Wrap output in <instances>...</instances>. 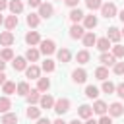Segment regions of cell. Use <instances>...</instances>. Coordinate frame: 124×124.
I'll return each instance as SVG.
<instances>
[{"label": "cell", "mask_w": 124, "mask_h": 124, "mask_svg": "<svg viewBox=\"0 0 124 124\" xmlns=\"http://www.w3.org/2000/svg\"><path fill=\"white\" fill-rule=\"evenodd\" d=\"M37 10H39V17H43V19H48V17H52V14H54V6L48 4V2H43Z\"/></svg>", "instance_id": "cell-3"}, {"label": "cell", "mask_w": 124, "mask_h": 124, "mask_svg": "<svg viewBox=\"0 0 124 124\" xmlns=\"http://www.w3.org/2000/svg\"><path fill=\"white\" fill-rule=\"evenodd\" d=\"M120 35H122V37H124V29H122V31H120Z\"/></svg>", "instance_id": "cell-55"}, {"label": "cell", "mask_w": 124, "mask_h": 124, "mask_svg": "<svg viewBox=\"0 0 124 124\" xmlns=\"http://www.w3.org/2000/svg\"><path fill=\"white\" fill-rule=\"evenodd\" d=\"M101 89H103V93H114V89H116V85L112 83V81H108V79H105L103 81V85H101Z\"/></svg>", "instance_id": "cell-38"}, {"label": "cell", "mask_w": 124, "mask_h": 124, "mask_svg": "<svg viewBox=\"0 0 124 124\" xmlns=\"http://www.w3.org/2000/svg\"><path fill=\"white\" fill-rule=\"evenodd\" d=\"M85 124H97V120H93V118H87V120H85Z\"/></svg>", "instance_id": "cell-51"}, {"label": "cell", "mask_w": 124, "mask_h": 124, "mask_svg": "<svg viewBox=\"0 0 124 124\" xmlns=\"http://www.w3.org/2000/svg\"><path fill=\"white\" fill-rule=\"evenodd\" d=\"M25 43H27L29 46L39 45V43H41V35H39V31H27V33H25Z\"/></svg>", "instance_id": "cell-9"}, {"label": "cell", "mask_w": 124, "mask_h": 124, "mask_svg": "<svg viewBox=\"0 0 124 124\" xmlns=\"http://www.w3.org/2000/svg\"><path fill=\"white\" fill-rule=\"evenodd\" d=\"M29 91H31V89H29V83H27V81H19V83L16 85V93H17V95H27Z\"/></svg>", "instance_id": "cell-32"}, {"label": "cell", "mask_w": 124, "mask_h": 124, "mask_svg": "<svg viewBox=\"0 0 124 124\" xmlns=\"http://www.w3.org/2000/svg\"><path fill=\"white\" fill-rule=\"evenodd\" d=\"M114 58H124V46L120 45V43H116L114 46H112V52H110Z\"/></svg>", "instance_id": "cell-39"}, {"label": "cell", "mask_w": 124, "mask_h": 124, "mask_svg": "<svg viewBox=\"0 0 124 124\" xmlns=\"http://www.w3.org/2000/svg\"><path fill=\"white\" fill-rule=\"evenodd\" d=\"M25 21H27V25H29V27H37V25H39V21H41V17H39V14H33V12H31V14L27 16V19H25Z\"/></svg>", "instance_id": "cell-33"}, {"label": "cell", "mask_w": 124, "mask_h": 124, "mask_svg": "<svg viewBox=\"0 0 124 124\" xmlns=\"http://www.w3.org/2000/svg\"><path fill=\"white\" fill-rule=\"evenodd\" d=\"M27 118L29 120H37V118H41V107H35V105H29V108H27Z\"/></svg>", "instance_id": "cell-23"}, {"label": "cell", "mask_w": 124, "mask_h": 124, "mask_svg": "<svg viewBox=\"0 0 124 124\" xmlns=\"http://www.w3.org/2000/svg\"><path fill=\"white\" fill-rule=\"evenodd\" d=\"M0 124H17V114L16 112H6L0 118Z\"/></svg>", "instance_id": "cell-28"}, {"label": "cell", "mask_w": 124, "mask_h": 124, "mask_svg": "<svg viewBox=\"0 0 124 124\" xmlns=\"http://www.w3.org/2000/svg\"><path fill=\"white\" fill-rule=\"evenodd\" d=\"M27 4H29L31 8H39V6L43 4V0H27Z\"/></svg>", "instance_id": "cell-44"}, {"label": "cell", "mask_w": 124, "mask_h": 124, "mask_svg": "<svg viewBox=\"0 0 124 124\" xmlns=\"http://www.w3.org/2000/svg\"><path fill=\"white\" fill-rule=\"evenodd\" d=\"M14 41H16V37H14L12 31H2V33H0V45H2V46H12Z\"/></svg>", "instance_id": "cell-10"}, {"label": "cell", "mask_w": 124, "mask_h": 124, "mask_svg": "<svg viewBox=\"0 0 124 124\" xmlns=\"http://www.w3.org/2000/svg\"><path fill=\"white\" fill-rule=\"evenodd\" d=\"M48 87H50V79L48 78H39L37 79V91L39 93H46Z\"/></svg>", "instance_id": "cell-22"}, {"label": "cell", "mask_w": 124, "mask_h": 124, "mask_svg": "<svg viewBox=\"0 0 124 124\" xmlns=\"http://www.w3.org/2000/svg\"><path fill=\"white\" fill-rule=\"evenodd\" d=\"M114 93H116V95H118L120 99H124V81L116 85V89H114Z\"/></svg>", "instance_id": "cell-43"}, {"label": "cell", "mask_w": 124, "mask_h": 124, "mask_svg": "<svg viewBox=\"0 0 124 124\" xmlns=\"http://www.w3.org/2000/svg\"><path fill=\"white\" fill-rule=\"evenodd\" d=\"M118 17H120V21H122V23H124V10H122V12H120V14H118Z\"/></svg>", "instance_id": "cell-53"}, {"label": "cell", "mask_w": 124, "mask_h": 124, "mask_svg": "<svg viewBox=\"0 0 124 124\" xmlns=\"http://www.w3.org/2000/svg\"><path fill=\"white\" fill-rule=\"evenodd\" d=\"M2 23H4V17H2V14H0V25H2Z\"/></svg>", "instance_id": "cell-54"}, {"label": "cell", "mask_w": 124, "mask_h": 124, "mask_svg": "<svg viewBox=\"0 0 124 124\" xmlns=\"http://www.w3.org/2000/svg\"><path fill=\"white\" fill-rule=\"evenodd\" d=\"M4 81H6V74L0 72V85H4Z\"/></svg>", "instance_id": "cell-48"}, {"label": "cell", "mask_w": 124, "mask_h": 124, "mask_svg": "<svg viewBox=\"0 0 124 124\" xmlns=\"http://www.w3.org/2000/svg\"><path fill=\"white\" fill-rule=\"evenodd\" d=\"M39 56H41V52H39V48H35V46H29L27 52H25V60H27V62H37Z\"/></svg>", "instance_id": "cell-19"}, {"label": "cell", "mask_w": 124, "mask_h": 124, "mask_svg": "<svg viewBox=\"0 0 124 124\" xmlns=\"http://www.w3.org/2000/svg\"><path fill=\"white\" fill-rule=\"evenodd\" d=\"M37 124H52V122H50L48 118H43V116H41V118H37Z\"/></svg>", "instance_id": "cell-46"}, {"label": "cell", "mask_w": 124, "mask_h": 124, "mask_svg": "<svg viewBox=\"0 0 124 124\" xmlns=\"http://www.w3.org/2000/svg\"><path fill=\"white\" fill-rule=\"evenodd\" d=\"M12 66H14L16 72H25V68H27V60H25V56H14Z\"/></svg>", "instance_id": "cell-13"}, {"label": "cell", "mask_w": 124, "mask_h": 124, "mask_svg": "<svg viewBox=\"0 0 124 124\" xmlns=\"http://www.w3.org/2000/svg\"><path fill=\"white\" fill-rule=\"evenodd\" d=\"M10 108H12V101H10V97L2 95V97H0V112H2V114H6Z\"/></svg>", "instance_id": "cell-29"}, {"label": "cell", "mask_w": 124, "mask_h": 124, "mask_svg": "<svg viewBox=\"0 0 124 124\" xmlns=\"http://www.w3.org/2000/svg\"><path fill=\"white\" fill-rule=\"evenodd\" d=\"M83 16H85V14H83V12L79 10V8H72V10H70V16H68V17L72 19V23H78V21H81V19H83Z\"/></svg>", "instance_id": "cell-24"}, {"label": "cell", "mask_w": 124, "mask_h": 124, "mask_svg": "<svg viewBox=\"0 0 124 124\" xmlns=\"http://www.w3.org/2000/svg\"><path fill=\"white\" fill-rule=\"evenodd\" d=\"M112 72H114L116 76H122V74H124V62H116V64L112 66Z\"/></svg>", "instance_id": "cell-41"}, {"label": "cell", "mask_w": 124, "mask_h": 124, "mask_svg": "<svg viewBox=\"0 0 124 124\" xmlns=\"http://www.w3.org/2000/svg\"><path fill=\"white\" fill-rule=\"evenodd\" d=\"M107 39L110 41V43H120V39H122V35H120V29L118 27H108L107 29Z\"/></svg>", "instance_id": "cell-8"}, {"label": "cell", "mask_w": 124, "mask_h": 124, "mask_svg": "<svg viewBox=\"0 0 124 124\" xmlns=\"http://www.w3.org/2000/svg\"><path fill=\"white\" fill-rule=\"evenodd\" d=\"M81 41H83V46H93L97 43V37H95L93 31H85V35L81 37Z\"/></svg>", "instance_id": "cell-21"}, {"label": "cell", "mask_w": 124, "mask_h": 124, "mask_svg": "<svg viewBox=\"0 0 124 124\" xmlns=\"http://www.w3.org/2000/svg\"><path fill=\"white\" fill-rule=\"evenodd\" d=\"M91 108H93V112H95V114L103 116V114H107V110H108V105H107L105 101H95Z\"/></svg>", "instance_id": "cell-17"}, {"label": "cell", "mask_w": 124, "mask_h": 124, "mask_svg": "<svg viewBox=\"0 0 124 124\" xmlns=\"http://www.w3.org/2000/svg\"><path fill=\"white\" fill-rule=\"evenodd\" d=\"M56 58H58V62H64V64L70 62V60H72L70 48H66V46H64V48H58V50H56Z\"/></svg>", "instance_id": "cell-15"}, {"label": "cell", "mask_w": 124, "mask_h": 124, "mask_svg": "<svg viewBox=\"0 0 124 124\" xmlns=\"http://www.w3.org/2000/svg\"><path fill=\"white\" fill-rule=\"evenodd\" d=\"M14 91H16V83L6 79V81H4V85H2V93H6V97H8V95H12Z\"/></svg>", "instance_id": "cell-36"}, {"label": "cell", "mask_w": 124, "mask_h": 124, "mask_svg": "<svg viewBox=\"0 0 124 124\" xmlns=\"http://www.w3.org/2000/svg\"><path fill=\"white\" fill-rule=\"evenodd\" d=\"M25 76H27L29 79H39V78H41V68L35 66V64H31V66L25 68Z\"/></svg>", "instance_id": "cell-16"}, {"label": "cell", "mask_w": 124, "mask_h": 124, "mask_svg": "<svg viewBox=\"0 0 124 124\" xmlns=\"http://www.w3.org/2000/svg\"><path fill=\"white\" fill-rule=\"evenodd\" d=\"M108 116L110 118H116V116H122L124 114V107H122V103H112V105H108Z\"/></svg>", "instance_id": "cell-7"}, {"label": "cell", "mask_w": 124, "mask_h": 124, "mask_svg": "<svg viewBox=\"0 0 124 124\" xmlns=\"http://www.w3.org/2000/svg\"><path fill=\"white\" fill-rule=\"evenodd\" d=\"M4 68H6V62L0 58V72H4Z\"/></svg>", "instance_id": "cell-49"}, {"label": "cell", "mask_w": 124, "mask_h": 124, "mask_svg": "<svg viewBox=\"0 0 124 124\" xmlns=\"http://www.w3.org/2000/svg\"><path fill=\"white\" fill-rule=\"evenodd\" d=\"M72 79H74V83H85L87 81V72L83 68H76L72 72Z\"/></svg>", "instance_id": "cell-6"}, {"label": "cell", "mask_w": 124, "mask_h": 124, "mask_svg": "<svg viewBox=\"0 0 124 124\" xmlns=\"http://www.w3.org/2000/svg\"><path fill=\"white\" fill-rule=\"evenodd\" d=\"M39 52L45 54V56L54 54V52H56V43H54L52 39H41V43H39Z\"/></svg>", "instance_id": "cell-1"}, {"label": "cell", "mask_w": 124, "mask_h": 124, "mask_svg": "<svg viewBox=\"0 0 124 124\" xmlns=\"http://www.w3.org/2000/svg\"><path fill=\"white\" fill-rule=\"evenodd\" d=\"M68 124H81V120H78V118H74V120H70Z\"/></svg>", "instance_id": "cell-52"}, {"label": "cell", "mask_w": 124, "mask_h": 124, "mask_svg": "<svg viewBox=\"0 0 124 124\" xmlns=\"http://www.w3.org/2000/svg\"><path fill=\"white\" fill-rule=\"evenodd\" d=\"M54 68H56V64H54V60H50V58H46V60L43 62V66H41V70H43V72H46V74L54 72Z\"/></svg>", "instance_id": "cell-35"}, {"label": "cell", "mask_w": 124, "mask_h": 124, "mask_svg": "<svg viewBox=\"0 0 124 124\" xmlns=\"http://www.w3.org/2000/svg\"><path fill=\"white\" fill-rule=\"evenodd\" d=\"M0 58H2L4 62H10V60H14V50H12L10 46L2 48V52H0Z\"/></svg>", "instance_id": "cell-34"}, {"label": "cell", "mask_w": 124, "mask_h": 124, "mask_svg": "<svg viewBox=\"0 0 124 124\" xmlns=\"http://www.w3.org/2000/svg\"><path fill=\"white\" fill-rule=\"evenodd\" d=\"M97 124H112V118H110L108 114H103V116L97 120Z\"/></svg>", "instance_id": "cell-42"}, {"label": "cell", "mask_w": 124, "mask_h": 124, "mask_svg": "<svg viewBox=\"0 0 124 124\" xmlns=\"http://www.w3.org/2000/svg\"><path fill=\"white\" fill-rule=\"evenodd\" d=\"M97 23H99V19H97V16H83V29L85 31H89V29H95L97 27Z\"/></svg>", "instance_id": "cell-11"}, {"label": "cell", "mask_w": 124, "mask_h": 124, "mask_svg": "<svg viewBox=\"0 0 124 124\" xmlns=\"http://www.w3.org/2000/svg\"><path fill=\"white\" fill-rule=\"evenodd\" d=\"M25 97H27V103H29V105H37V103L41 101V93H39L37 89H31Z\"/></svg>", "instance_id": "cell-27"}, {"label": "cell", "mask_w": 124, "mask_h": 124, "mask_svg": "<svg viewBox=\"0 0 124 124\" xmlns=\"http://www.w3.org/2000/svg\"><path fill=\"white\" fill-rule=\"evenodd\" d=\"M52 124H68V122H64V120H62V118H56V120H54V122H52Z\"/></svg>", "instance_id": "cell-50"}, {"label": "cell", "mask_w": 124, "mask_h": 124, "mask_svg": "<svg viewBox=\"0 0 124 124\" xmlns=\"http://www.w3.org/2000/svg\"><path fill=\"white\" fill-rule=\"evenodd\" d=\"M54 97L52 95H48V93H45V95H41V101H39V107H41V110H48V108H52L54 107Z\"/></svg>", "instance_id": "cell-5"}, {"label": "cell", "mask_w": 124, "mask_h": 124, "mask_svg": "<svg viewBox=\"0 0 124 124\" xmlns=\"http://www.w3.org/2000/svg\"><path fill=\"white\" fill-rule=\"evenodd\" d=\"M95 46H97L101 52H108V48H110V41H108L107 37H101V39H97Z\"/></svg>", "instance_id": "cell-26"}, {"label": "cell", "mask_w": 124, "mask_h": 124, "mask_svg": "<svg viewBox=\"0 0 124 124\" xmlns=\"http://www.w3.org/2000/svg\"><path fill=\"white\" fill-rule=\"evenodd\" d=\"M64 4H66V6H70V8H78L79 0H64Z\"/></svg>", "instance_id": "cell-45"}, {"label": "cell", "mask_w": 124, "mask_h": 124, "mask_svg": "<svg viewBox=\"0 0 124 124\" xmlns=\"http://www.w3.org/2000/svg\"><path fill=\"white\" fill-rule=\"evenodd\" d=\"M8 8H10V12H12L14 16H17V14L23 12V2H21V0H10V2H8Z\"/></svg>", "instance_id": "cell-18"}, {"label": "cell", "mask_w": 124, "mask_h": 124, "mask_svg": "<svg viewBox=\"0 0 124 124\" xmlns=\"http://www.w3.org/2000/svg\"><path fill=\"white\" fill-rule=\"evenodd\" d=\"M101 16H103V17H107V19L116 17V6H114L112 2H105V4L101 6Z\"/></svg>", "instance_id": "cell-4"}, {"label": "cell", "mask_w": 124, "mask_h": 124, "mask_svg": "<svg viewBox=\"0 0 124 124\" xmlns=\"http://www.w3.org/2000/svg\"><path fill=\"white\" fill-rule=\"evenodd\" d=\"M52 110H54L58 116H62L64 112H68V110H70V99H68V97H60V99H56V101H54Z\"/></svg>", "instance_id": "cell-2"}, {"label": "cell", "mask_w": 124, "mask_h": 124, "mask_svg": "<svg viewBox=\"0 0 124 124\" xmlns=\"http://www.w3.org/2000/svg\"><path fill=\"white\" fill-rule=\"evenodd\" d=\"M89 58H91V54H89V50H87V48H83V50H79V52L76 54V60H78L79 64H87V62H89Z\"/></svg>", "instance_id": "cell-30"}, {"label": "cell", "mask_w": 124, "mask_h": 124, "mask_svg": "<svg viewBox=\"0 0 124 124\" xmlns=\"http://www.w3.org/2000/svg\"><path fill=\"white\" fill-rule=\"evenodd\" d=\"M8 8V0H0V12Z\"/></svg>", "instance_id": "cell-47"}, {"label": "cell", "mask_w": 124, "mask_h": 124, "mask_svg": "<svg viewBox=\"0 0 124 124\" xmlns=\"http://www.w3.org/2000/svg\"><path fill=\"white\" fill-rule=\"evenodd\" d=\"M17 23H19V21H17V16H14V14H12V16H8V17L4 19V25H6V29H8V31H14V29L17 27Z\"/></svg>", "instance_id": "cell-25"}, {"label": "cell", "mask_w": 124, "mask_h": 124, "mask_svg": "<svg viewBox=\"0 0 124 124\" xmlns=\"http://www.w3.org/2000/svg\"><path fill=\"white\" fill-rule=\"evenodd\" d=\"M95 78H97V79H101V81H105V79L108 78V68H105V66H99V68L95 70Z\"/></svg>", "instance_id": "cell-31"}, {"label": "cell", "mask_w": 124, "mask_h": 124, "mask_svg": "<svg viewBox=\"0 0 124 124\" xmlns=\"http://www.w3.org/2000/svg\"><path fill=\"white\" fill-rule=\"evenodd\" d=\"M78 116H79V118H83V120H87V118H91V116H93V108H91L89 105H81V107L78 108Z\"/></svg>", "instance_id": "cell-20"}, {"label": "cell", "mask_w": 124, "mask_h": 124, "mask_svg": "<svg viewBox=\"0 0 124 124\" xmlns=\"http://www.w3.org/2000/svg\"><path fill=\"white\" fill-rule=\"evenodd\" d=\"M85 6H87L91 12H95V10H101L103 0H85Z\"/></svg>", "instance_id": "cell-40"}, {"label": "cell", "mask_w": 124, "mask_h": 124, "mask_svg": "<svg viewBox=\"0 0 124 124\" xmlns=\"http://www.w3.org/2000/svg\"><path fill=\"white\" fill-rule=\"evenodd\" d=\"M85 35V29H83V25H79V23H74L72 27H70V37L72 39H81Z\"/></svg>", "instance_id": "cell-14"}, {"label": "cell", "mask_w": 124, "mask_h": 124, "mask_svg": "<svg viewBox=\"0 0 124 124\" xmlns=\"http://www.w3.org/2000/svg\"><path fill=\"white\" fill-rule=\"evenodd\" d=\"M99 62H101L105 68H108V66H114V64H116V58H114L110 52H101V56H99Z\"/></svg>", "instance_id": "cell-12"}, {"label": "cell", "mask_w": 124, "mask_h": 124, "mask_svg": "<svg viewBox=\"0 0 124 124\" xmlns=\"http://www.w3.org/2000/svg\"><path fill=\"white\" fill-rule=\"evenodd\" d=\"M85 97H87V99H97V97H99V89H97L95 85H87V87H85Z\"/></svg>", "instance_id": "cell-37"}]
</instances>
